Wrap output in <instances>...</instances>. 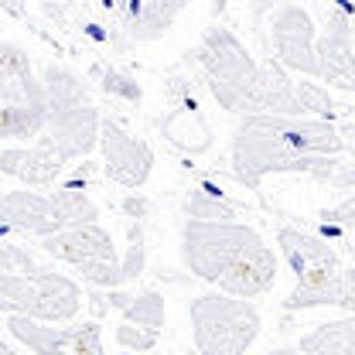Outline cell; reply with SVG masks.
Returning <instances> with one entry per match:
<instances>
[{
	"mask_svg": "<svg viewBox=\"0 0 355 355\" xmlns=\"http://www.w3.org/2000/svg\"><path fill=\"white\" fill-rule=\"evenodd\" d=\"M273 58L297 76H318V28L301 3H280L270 17Z\"/></svg>",
	"mask_w": 355,
	"mask_h": 355,
	"instance_id": "ba28073f",
	"label": "cell"
},
{
	"mask_svg": "<svg viewBox=\"0 0 355 355\" xmlns=\"http://www.w3.org/2000/svg\"><path fill=\"white\" fill-rule=\"evenodd\" d=\"M147 266V239L140 222H127V253H123V280L130 284Z\"/></svg>",
	"mask_w": 355,
	"mask_h": 355,
	"instance_id": "cb8c5ba5",
	"label": "cell"
},
{
	"mask_svg": "<svg viewBox=\"0 0 355 355\" xmlns=\"http://www.w3.org/2000/svg\"><path fill=\"white\" fill-rule=\"evenodd\" d=\"M328 184H331V188H355V161L338 164V171H335V178H331Z\"/></svg>",
	"mask_w": 355,
	"mask_h": 355,
	"instance_id": "f1b7e54d",
	"label": "cell"
},
{
	"mask_svg": "<svg viewBox=\"0 0 355 355\" xmlns=\"http://www.w3.org/2000/svg\"><path fill=\"white\" fill-rule=\"evenodd\" d=\"M42 270H48V266L38 263L35 253H28L24 246L3 239V246H0V273H7V277H31V273H42Z\"/></svg>",
	"mask_w": 355,
	"mask_h": 355,
	"instance_id": "603a6c76",
	"label": "cell"
},
{
	"mask_svg": "<svg viewBox=\"0 0 355 355\" xmlns=\"http://www.w3.org/2000/svg\"><path fill=\"white\" fill-rule=\"evenodd\" d=\"M99 10L130 42H157L175 28L184 3L181 0H123V3H99Z\"/></svg>",
	"mask_w": 355,
	"mask_h": 355,
	"instance_id": "7c38bea8",
	"label": "cell"
},
{
	"mask_svg": "<svg viewBox=\"0 0 355 355\" xmlns=\"http://www.w3.org/2000/svg\"><path fill=\"white\" fill-rule=\"evenodd\" d=\"M42 83L44 96H48L44 137H51L58 144L65 161L92 154V147H99V137H103V120H99L96 103L89 99L86 83L62 65H44Z\"/></svg>",
	"mask_w": 355,
	"mask_h": 355,
	"instance_id": "277c9868",
	"label": "cell"
},
{
	"mask_svg": "<svg viewBox=\"0 0 355 355\" xmlns=\"http://www.w3.org/2000/svg\"><path fill=\"white\" fill-rule=\"evenodd\" d=\"M0 308L3 314H21L31 321H44V324H62L79 314L83 287L72 277L55 273L51 266L42 273H31V277L0 273Z\"/></svg>",
	"mask_w": 355,
	"mask_h": 355,
	"instance_id": "52a82bcc",
	"label": "cell"
},
{
	"mask_svg": "<svg viewBox=\"0 0 355 355\" xmlns=\"http://www.w3.org/2000/svg\"><path fill=\"white\" fill-rule=\"evenodd\" d=\"M321 219H324V229L352 232L355 229V195H349L345 202H338V205H331V209H324Z\"/></svg>",
	"mask_w": 355,
	"mask_h": 355,
	"instance_id": "4316f807",
	"label": "cell"
},
{
	"mask_svg": "<svg viewBox=\"0 0 355 355\" xmlns=\"http://www.w3.org/2000/svg\"><path fill=\"white\" fill-rule=\"evenodd\" d=\"M42 253L48 260H58V263H72L76 270L86 263H96V260H113L120 257L116 246H113V236L92 222V225H76V229H62L48 239H38Z\"/></svg>",
	"mask_w": 355,
	"mask_h": 355,
	"instance_id": "9a60e30c",
	"label": "cell"
},
{
	"mask_svg": "<svg viewBox=\"0 0 355 355\" xmlns=\"http://www.w3.org/2000/svg\"><path fill=\"white\" fill-rule=\"evenodd\" d=\"M0 355H21V352H17V349H10L7 342H0Z\"/></svg>",
	"mask_w": 355,
	"mask_h": 355,
	"instance_id": "4dcf8cb0",
	"label": "cell"
},
{
	"mask_svg": "<svg viewBox=\"0 0 355 355\" xmlns=\"http://www.w3.org/2000/svg\"><path fill=\"white\" fill-rule=\"evenodd\" d=\"M260 311L253 301L229 294H198L191 301V349L195 355H246L260 338Z\"/></svg>",
	"mask_w": 355,
	"mask_h": 355,
	"instance_id": "8992f818",
	"label": "cell"
},
{
	"mask_svg": "<svg viewBox=\"0 0 355 355\" xmlns=\"http://www.w3.org/2000/svg\"><path fill=\"white\" fill-rule=\"evenodd\" d=\"M297 103H301V113L308 120H324L331 123V116L338 113L335 99L328 96V89H321L318 83H297Z\"/></svg>",
	"mask_w": 355,
	"mask_h": 355,
	"instance_id": "7402d4cb",
	"label": "cell"
},
{
	"mask_svg": "<svg viewBox=\"0 0 355 355\" xmlns=\"http://www.w3.org/2000/svg\"><path fill=\"white\" fill-rule=\"evenodd\" d=\"M103 92L120 96V99H127V103H140V99H144L140 83H137L133 76H127V72H120V69H106V72H103Z\"/></svg>",
	"mask_w": 355,
	"mask_h": 355,
	"instance_id": "484cf974",
	"label": "cell"
},
{
	"mask_svg": "<svg viewBox=\"0 0 355 355\" xmlns=\"http://www.w3.org/2000/svg\"><path fill=\"white\" fill-rule=\"evenodd\" d=\"M127 355H137V352H127Z\"/></svg>",
	"mask_w": 355,
	"mask_h": 355,
	"instance_id": "1f68e13d",
	"label": "cell"
},
{
	"mask_svg": "<svg viewBox=\"0 0 355 355\" xmlns=\"http://www.w3.org/2000/svg\"><path fill=\"white\" fill-rule=\"evenodd\" d=\"M318 79L355 92V7H331L328 31L318 38Z\"/></svg>",
	"mask_w": 355,
	"mask_h": 355,
	"instance_id": "30bf717a",
	"label": "cell"
},
{
	"mask_svg": "<svg viewBox=\"0 0 355 355\" xmlns=\"http://www.w3.org/2000/svg\"><path fill=\"white\" fill-rule=\"evenodd\" d=\"M113 338H116V345L120 349H127V352H150L154 345H157V331H147V328H137V324H116V331H113Z\"/></svg>",
	"mask_w": 355,
	"mask_h": 355,
	"instance_id": "d4e9b609",
	"label": "cell"
},
{
	"mask_svg": "<svg viewBox=\"0 0 355 355\" xmlns=\"http://www.w3.org/2000/svg\"><path fill=\"white\" fill-rule=\"evenodd\" d=\"M345 140L335 123L287 120V116H243L232 133V175L243 188L257 191L270 175H311L331 181Z\"/></svg>",
	"mask_w": 355,
	"mask_h": 355,
	"instance_id": "6da1fadb",
	"label": "cell"
},
{
	"mask_svg": "<svg viewBox=\"0 0 355 355\" xmlns=\"http://www.w3.org/2000/svg\"><path fill=\"white\" fill-rule=\"evenodd\" d=\"M181 263L229 297H260L277 284V253L246 222H184Z\"/></svg>",
	"mask_w": 355,
	"mask_h": 355,
	"instance_id": "7a4b0ae2",
	"label": "cell"
},
{
	"mask_svg": "<svg viewBox=\"0 0 355 355\" xmlns=\"http://www.w3.org/2000/svg\"><path fill=\"white\" fill-rule=\"evenodd\" d=\"M99 150H103V171L113 184L130 188L133 195H137V188L147 184V178L154 171V150L147 140L127 133L116 120H103Z\"/></svg>",
	"mask_w": 355,
	"mask_h": 355,
	"instance_id": "9c48e42d",
	"label": "cell"
},
{
	"mask_svg": "<svg viewBox=\"0 0 355 355\" xmlns=\"http://www.w3.org/2000/svg\"><path fill=\"white\" fill-rule=\"evenodd\" d=\"M120 212H123V216H127V219H147V216H150V202H147V198H144V195H140V191H137V195H127V198H123V202H120Z\"/></svg>",
	"mask_w": 355,
	"mask_h": 355,
	"instance_id": "83f0119b",
	"label": "cell"
},
{
	"mask_svg": "<svg viewBox=\"0 0 355 355\" xmlns=\"http://www.w3.org/2000/svg\"><path fill=\"white\" fill-rule=\"evenodd\" d=\"M164 318H168V311H164V297H161L157 291H140V294H133L130 308L123 311V321H127V324L147 328V331L164 328Z\"/></svg>",
	"mask_w": 355,
	"mask_h": 355,
	"instance_id": "44dd1931",
	"label": "cell"
},
{
	"mask_svg": "<svg viewBox=\"0 0 355 355\" xmlns=\"http://www.w3.org/2000/svg\"><path fill=\"white\" fill-rule=\"evenodd\" d=\"M7 335L17 338L31 355H76L79 345V324L76 328H55L44 321H31L21 314H7Z\"/></svg>",
	"mask_w": 355,
	"mask_h": 355,
	"instance_id": "e0dca14e",
	"label": "cell"
},
{
	"mask_svg": "<svg viewBox=\"0 0 355 355\" xmlns=\"http://www.w3.org/2000/svg\"><path fill=\"white\" fill-rule=\"evenodd\" d=\"M168 116L161 120V133L188 154H202L212 147V130L202 116L198 92L188 76H171L168 79Z\"/></svg>",
	"mask_w": 355,
	"mask_h": 355,
	"instance_id": "8fae6325",
	"label": "cell"
},
{
	"mask_svg": "<svg viewBox=\"0 0 355 355\" xmlns=\"http://www.w3.org/2000/svg\"><path fill=\"white\" fill-rule=\"evenodd\" d=\"M243 116H287V120H308L301 113L297 103V83L291 79V72L277 62L266 58L260 62V76L257 86L243 103Z\"/></svg>",
	"mask_w": 355,
	"mask_h": 355,
	"instance_id": "4fadbf2b",
	"label": "cell"
},
{
	"mask_svg": "<svg viewBox=\"0 0 355 355\" xmlns=\"http://www.w3.org/2000/svg\"><path fill=\"white\" fill-rule=\"evenodd\" d=\"M181 212L188 222H236L243 219V202H236L229 191H222L216 181L202 178L181 195Z\"/></svg>",
	"mask_w": 355,
	"mask_h": 355,
	"instance_id": "ac0fdd59",
	"label": "cell"
},
{
	"mask_svg": "<svg viewBox=\"0 0 355 355\" xmlns=\"http://www.w3.org/2000/svg\"><path fill=\"white\" fill-rule=\"evenodd\" d=\"M65 154L51 137H42L31 147H3L0 150V171L7 178L24 181L28 188H51L65 171Z\"/></svg>",
	"mask_w": 355,
	"mask_h": 355,
	"instance_id": "5bb4252c",
	"label": "cell"
},
{
	"mask_svg": "<svg viewBox=\"0 0 355 355\" xmlns=\"http://www.w3.org/2000/svg\"><path fill=\"white\" fill-rule=\"evenodd\" d=\"M51 209H55V225L62 229H76V225H92L99 219V205L89 198V191L83 184H62L51 195Z\"/></svg>",
	"mask_w": 355,
	"mask_h": 355,
	"instance_id": "ffe728a7",
	"label": "cell"
},
{
	"mask_svg": "<svg viewBox=\"0 0 355 355\" xmlns=\"http://www.w3.org/2000/svg\"><path fill=\"white\" fill-rule=\"evenodd\" d=\"M195 65L205 79V89L225 113H243L246 96L257 86L260 62L250 55V48L239 42L232 28L212 24L195 44Z\"/></svg>",
	"mask_w": 355,
	"mask_h": 355,
	"instance_id": "5b68a950",
	"label": "cell"
},
{
	"mask_svg": "<svg viewBox=\"0 0 355 355\" xmlns=\"http://www.w3.org/2000/svg\"><path fill=\"white\" fill-rule=\"evenodd\" d=\"M266 355H304L301 349H273V352H266Z\"/></svg>",
	"mask_w": 355,
	"mask_h": 355,
	"instance_id": "f546056e",
	"label": "cell"
},
{
	"mask_svg": "<svg viewBox=\"0 0 355 355\" xmlns=\"http://www.w3.org/2000/svg\"><path fill=\"white\" fill-rule=\"evenodd\" d=\"M277 246L291 263L297 284L284 297V311L338 308V284H342V260L324 236H314L294 225L277 229Z\"/></svg>",
	"mask_w": 355,
	"mask_h": 355,
	"instance_id": "3957f363",
	"label": "cell"
},
{
	"mask_svg": "<svg viewBox=\"0 0 355 355\" xmlns=\"http://www.w3.org/2000/svg\"><path fill=\"white\" fill-rule=\"evenodd\" d=\"M304 355H355V314L318 324L297 345Z\"/></svg>",
	"mask_w": 355,
	"mask_h": 355,
	"instance_id": "d6986e66",
	"label": "cell"
},
{
	"mask_svg": "<svg viewBox=\"0 0 355 355\" xmlns=\"http://www.w3.org/2000/svg\"><path fill=\"white\" fill-rule=\"evenodd\" d=\"M0 229H3V239L10 236H38L48 239L58 232L55 225V209H51V198L38 195V191H3L0 198Z\"/></svg>",
	"mask_w": 355,
	"mask_h": 355,
	"instance_id": "2e32d148",
	"label": "cell"
}]
</instances>
